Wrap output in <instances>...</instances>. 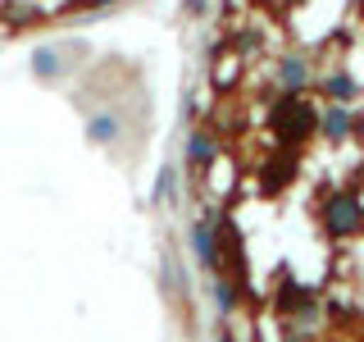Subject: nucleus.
<instances>
[{"instance_id": "f03ea898", "label": "nucleus", "mask_w": 364, "mask_h": 342, "mask_svg": "<svg viewBox=\"0 0 364 342\" xmlns=\"http://www.w3.org/2000/svg\"><path fill=\"white\" fill-rule=\"evenodd\" d=\"M355 224H360V210H355V201H350V197H337V201L323 205L328 237H350V233H355Z\"/></svg>"}, {"instance_id": "423d86ee", "label": "nucleus", "mask_w": 364, "mask_h": 342, "mask_svg": "<svg viewBox=\"0 0 364 342\" xmlns=\"http://www.w3.org/2000/svg\"><path fill=\"white\" fill-rule=\"evenodd\" d=\"M187 160H191V169H205V165H210V160H214V137L210 133H196V137H191V146H187Z\"/></svg>"}, {"instance_id": "6e6552de", "label": "nucleus", "mask_w": 364, "mask_h": 342, "mask_svg": "<svg viewBox=\"0 0 364 342\" xmlns=\"http://www.w3.org/2000/svg\"><path fill=\"white\" fill-rule=\"evenodd\" d=\"M91 137H96V142H109V137H114V119H109V114L91 119Z\"/></svg>"}, {"instance_id": "9d476101", "label": "nucleus", "mask_w": 364, "mask_h": 342, "mask_svg": "<svg viewBox=\"0 0 364 342\" xmlns=\"http://www.w3.org/2000/svg\"><path fill=\"white\" fill-rule=\"evenodd\" d=\"M223 342H232V338H223Z\"/></svg>"}, {"instance_id": "1a4fd4ad", "label": "nucleus", "mask_w": 364, "mask_h": 342, "mask_svg": "<svg viewBox=\"0 0 364 342\" xmlns=\"http://www.w3.org/2000/svg\"><path fill=\"white\" fill-rule=\"evenodd\" d=\"M205 9V0H187V14H200Z\"/></svg>"}, {"instance_id": "0eeeda50", "label": "nucleus", "mask_w": 364, "mask_h": 342, "mask_svg": "<svg viewBox=\"0 0 364 342\" xmlns=\"http://www.w3.org/2000/svg\"><path fill=\"white\" fill-rule=\"evenodd\" d=\"M323 96H333L337 105H346V100L355 96V83H350V73H328V78H323Z\"/></svg>"}, {"instance_id": "f257e3e1", "label": "nucleus", "mask_w": 364, "mask_h": 342, "mask_svg": "<svg viewBox=\"0 0 364 342\" xmlns=\"http://www.w3.org/2000/svg\"><path fill=\"white\" fill-rule=\"evenodd\" d=\"M273 128H278L282 142H305L310 133H318V114L301 91H282L273 100Z\"/></svg>"}, {"instance_id": "39448f33", "label": "nucleus", "mask_w": 364, "mask_h": 342, "mask_svg": "<svg viewBox=\"0 0 364 342\" xmlns=\"http://www.w3.org/2000/svg\"><path fill=\"white\" fill-rule=\"evenodd\" d=\"M318 128H323L328 142H341V137L350 133V114H346V105H337V100H333V110L318 119Z\"/></svg>"}, {"instance_id": "20e7f679", "label": "nucleus", "mask_w": 364, "mask_h": 342, "mask_svg": "<svg viewBox=\"0 0 364 342\" xmlns=\"http://www.w3.org/2000/svg\"><path fill=\"white\" fill-rule=\"evenodd\" d=\"M278 83H282V91H301V87H310L314 83V73H310V64L305 60H278Z\"/></svg>"}, {"instance_id": "7ed1b4c3", "label": "nucleus", "mask_w": 364, "mask_h": 342, "mask_svg": "<svg viewBox=\"0 0 364 342\" xmlns=\"http://www.w3.org/2000/svg\"><path fill=\"white\" fill-rule=\"evenodd\" d=\"M291 178H296V155H291V151L273 155L269 165H264V192H282Z\"/></svg>"}]
</instances>
